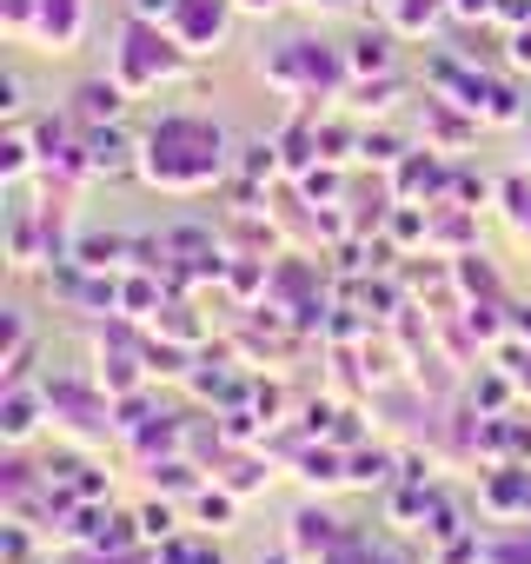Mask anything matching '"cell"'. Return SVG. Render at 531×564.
I'll list each match as a JSON object with an SVG mask.
<instances>
[{"instance_id": "1", "label": "cell", "mask_w": 531, "mask_h": 564, "mask_svg": "<svg viewBox=\"0 0 531 564\" xmlns=\"http://www.w3.org/2000/svg\"><path fill=\"white\" fill-rule=\"evenodd\" d=\"M226 173V133L206 113H166L153 120L147 147H140V180L166 186V193H199Z\"/></svg>"}, {"instance_id": "2", "label": "cell", "mask_w": 531, "mask_h": 564, "mask_svg": "<svg viewBox=\"0 0 531 564\" xmlns=\"http://www.w3.org/2000/svg\"><path fill=\"white\" fill-rule=\"evenodd\" d=\"M186 61H193V54H186L173 34H160V21H127V34H120V47H113V74H120L127 94H153V87L180 80Z\"/></svg>"}, {"instance_id": "3", "label": "cell", "mask_w": 531, "mask_h": 564, "mask_svg": "<svg viewBox=\"0 0 531 564\" xmlns=\"http://www.w3.org/2000/svg\"><path fill=\"white\" fill-rule=\"evenodd\" d=\"M41 392H47V419H61L67 432H80V438H100V432H113V399H107V386L94 379H41Z\"/></svg>"}, {"instance_id": "4", "label": "cell", "mask_w": 531, "mask_h": 564, "mask_svg": "<svg viewBox=\"0 0 531 564\" xmlns=\"http://www.w3.org/2000/svg\"><path fill=\"white\" fill-rule=\"evenodd\" d=\"M232 8H239V0H173L166 34H173L186 54H213V47L226 41V28H232Z\"/></svg>"}, {"instance_id": "5", "label": "cell", "mask_w": 531, "mask_h": 564, "mask_svg": "<svg viewBox=\"0 0 531 564\" xmlns=\"http://www.w3.org/2000/svg\"><path fill=\"white\" fill-rule=\"evenodd\" d=\"M392 193L399 199H412V206H445L452 199V160L438 153V147H412L399 166H392Z\"/></svg>"}, {"instance_id": "6", "label": "cell", "mask_w": 531, "mask_h": 564, "mask_svg": "<svg viewBox=\"0 0 531 564\" xmlns=\"http://www.w3.org/2000/svg\"><path fill=\"white\" fill-rule=\"evenodd\" d=\"M419 133H425V147L458 153V147H472L478 113H465V107H458V100H445V94H425V107H419Z\"/></svg>"}, {"instance_id": "7", "label": "cell", "mask_w": 531, "mask_h": 564, "mask_svg": "<svg viewBox=\"0 0 531 564\" xmlns=\"http://www.w3.org/2000/svg\"><path fill=\"white\" fill-rule=\"evenodd\" d=\"M87 34V0H41V21L28 41H41V54H74Z\"/></svg>"}, {"instance_id": "8", "label": "cell", "mask_w": 531, "mask_h": 564, "mask_svg": "<svg viewBox=\"0 0 531 564\" xmlns=\"http://www.w3.org/2000/svg\"><path fill=\"white\" fill-rule=\"evenodd\" d=\"M127 100H133V94L120 87V74H100V80H80L67 107H74L80 127H113V120L127 113Z\"/></svg>"}, {"instance_id": "9", "label": "cell", "mask_w": 531, "mask_h": 564, "mask_svg": "<svg viewBox=\"0 0 531 564\" xmlns=\"http://www.w3.org/2000/svg\"><path fill=\"white\" fill-rule=\"evenodd\" d=\"M286 524H293V531H286V551H300V557H313V564H319V557L346 538V524H339L326 505H300Z\"/></svg>"}, {"instance_id": "10", "label": "cell", "mask_w": 531, "mask_h": 564, "mask_svg": "<svg viewBox=\"0 0 531 564\" xmlns=\"http://www.w3.org/2000/svg\"><path fill=\"white\" fill-rule=\"evenodd\" d=\"M87 160H94V180H127V173H140V147L120 133V120H113V127H87Z\"/></svg>"}, {"instance_id": "11", "label": "cell", "mask_w": 531, "mask_h": 564, "mask_svg": "<svg viewBox=\"0 0 531 564\" xmlns=\"http://www.w3.org/2000/svg\"><path fill=\"white\" fill-rule=\"evenodd\" d=\"M47 412V392H28V386H8V399H0V438L8 445H28L34 425Z\"/></svg>"}, {"instance_id": "12", "label": "cell", "mask_w": 531, "mask_h": 564, "mask_svg": "<svg viewBox=\"0 0 531 564\" xmlns=\"http://www.w3.org/2000/svg\"><path fill=\"white\" fill-rule=\"evenodd\" d=\"M432 246H438V252H472V246H478V213L458 206V199L432 206Z\"/></svg>"}, {"instance_id": "13", "label": "cell", "mask_w": 531, "mask_h": 564, "mask_svg": "<svg viewBox=\"0 0 531 564\" xmlns=\"http://www.w3.org/2000/svg\"><path fill=\"white\" fill-rule=\"evenodd\" d=\"M293 471L313 485V491H333V485H346V445H306L300 458H293Z\"/></svg>"}, {"instance_id": "14", "label": "cell", "mask_w": 531, "mask_h": 564, "mask_svg": "<svg viewBox=\"0 0 531 564\" xmlns=\"http://www.w3.org/2000/svg\"><path fill=\"white\" fill-rule=\"evenodd\" d=\"M346 67H353V80H366V74H392V28H366V34H353Z\"/></svg>"}, {"instance_id": "15", "label": "cell", "mask_w": 531, "mask_h": 564, "mask_svg": "<svg viewBox=\"0 0 531 564\" xmlns=\"http://www.w3.org/2000/svg\"><path fill=\"white\" fill-rule=\"evenodd\" d=\"M452 286L465 293V306H472V300H498V272L485 265V252H478V246L452 259Z\"/></svg>"}, {"instance_id": "16", "label": "cell", "mask_w": 531, "mask_h": 564, "mask_svg": "<svg viewBox=\"0 0 531 564\" xmlns=\"http://www.w3.org/2000/svg\"><path fill=\"white\" fill-rule=\"evenodd\" d=\"M511 386H518V379H511L505 366H478L472 386H465V399H472V412H505V405H511Z\"/></svg>"}, {"instance_id": "17", "label": "cell", "mask_w": 531, "mask_h": 564, "mask_svg": "<svg viewBox=\"0 0 531 564\" xmlns=\"http://www.w3.org/2000/svg\"><path fill=\"white\" fill-rule=\"evenodd\" d=\"M127 252H133V239H120V232H87V239L74 246V259H80L87 272H113V265H127Z\"/></svg>"}, {"instance_id": "18", "label": "cell", "mask_w": 531, "mask_h": 564, "mask_svg": "<svg viewBox=\"0 0 531 564\" xmlns=\"http://www.w3.org/2000/svg\"><path fill=\"white\" fill-rule=\"evenodd\" d=\"M392 478H399V452H386V445L346 458V485H392Z\"/></svg>"}, {"instance_id": "19", "label": "cell", "mask_w": 531, "mask_h": 564, "mask_svg": "<svg viewBox=\"0 0 531 564\" xmlns=\"http://www.w3.org/2000/svg\"><path fill=\"white\" fill-rule=\"evenodd\" d=\"M153 564H226V551L213 544V538H160V551H153Z\"/></svg>"}, {"instance_id": "20", "label": "cell", "mask_w": 531, "mask_h": 564, "mask_svg": "<svg viewBox=\"0 0 531 564\" xmlns=\"http://www.w3.org/2000/svg\"><path fill=\"white\" fill-rule=\"evenodd\" d=\"M226 471H219V485L226 491H239V498H252L266 478H273V465H266V458H246V452H232V458H219Z\"/></svg>"}, {"instance_id": "21", "label": "cell", "mask_w": 531, "mask_h": 564, "mask_svg": "<svg viewBox=\"0 0 531 564\" xmlns=\"http://www.w3.org/2000/svg\"><path fill=\"white\" fill-rule=\"evenodd\" d=\"M166 300H160V272H140V279H127V286H120V313L127 319H153Z\"/></svg>"}, {"instance_id": "22", "label": "cell", "mask_w": 531, "mask_h": 564, "mask_svg": "<svg viewBox=\"0 0 531 564\" xmlns=\"http://www.w3.org/2000/svg\"><path fill=\"white\" fill-rule=\"evenodd\" d=\"M438 14H452V0H392V34H425Z\"/></svg>"}, {"instance_id": "23", "label": "cell", "mask_w": 531, "mask_h": 564, "mask_svg": "<svg viewBox=\"0 0 531 564\" xmlns=\"http://www.w3.org/2000/svg\"><path fill=\"white\" fill-rule=\"evenodd\" d=\"M405 153H412V147H405L392 127H366V133H359V160H366V166H399Z\"/></svg>"}, {"instance_id": "24", "label": "cell", "mask_w": 531, "mask_h": 564, "mask_svg": "<svg viewBox=\"0 0 531 564\" xmlns=\"http://www.w3.org/2000/svg\"><path fill=\"white\" fill-rule=\"evenodd\" d=\"M280 166H286L280 140H246V147H239V173H246V180H273Z\"/></svg>"}, {"instance_id": "25", "label": "cell", "mask_w": 531, "mask_h": 564, "mask_svg": "<svg viewBox=\"0 0 531 564\" xmlns=\"http://www.w3.org/2000/svg\"><path fill=\"white\" fill-rule=\"evenodd\" d=\"M392 94H399V74H366V80H353V107H359V113H392Z\"/></svg>"}, {"instance_id": "26", "label": "cell", "mask_w": 531, "mask_h": 564, "mask_svg": "<svg viewBox=\"0 0 531 564\" xmlns=\"http://www.w3.org/2000/svg\"><path fill=\"white\" fill-rule=\"evenodd\" d=\"M153 326H160L166 339H180V346H199V319H193V306H186V300H166V306L153 313Z\"/></svg>"}, {"instance_id": "27", "label": "cell", "mask_w": 531, "mask_h": 564, "mask_svg": "<svg viewBox=\"0 0 531 564\" xmlns=\"http://www.w3.org/2000/svg\"><path fill=\"white\" fill-rule=\"evenodd\" d=\"M147 471H153V485H160V491H180V498H186V491H199V471H193V458H180V452H173V458H153Z\"/></svg>"}, {"instance_id": "28", "label": "cell", "mask_w": 531, "mask_h": 564, "mask_svg": "<svg viewBox=\"0 0 531 564\" xmlns=\"http://www.w3.org/2000/svg\"><path fill=\"white\" fill-rule=\"evenodd\" d=\"M193 511H199L206 524H232V511H239V491H226V485H199V491H193Z\"/></svg>"}, {"instance_id": "29", "label": "cell", "mask_w": 531, "mask_h": 564, "mask_svg": "<svg viewBox=\"0 0 531 564\" xmlns=\"http://www.w3.org/2000/svg\"><path fill=\"white\" fill-rule=\"evenodd\" d=\"M34 160H41V153H34L28 133H8V140H0V180H28Z\"/></svg>"}, {"instance_id": "30", "label": "cell", "mask_w": 531, "mask_h": 564, "mask_svg": "<svg viewBox=\"0 0 531 564\" xmlns=\"http://www.w3.org/2000/svg\"><path fill=\"white\" fill-rule=\"evenodd\" d=\"M339 193H346V180H339V173H333V166H326V160H319V166H306V173H300V199H319V206H333V199H339Z\"/></svg>"}, {"instance_id": "31", "label": "cell", "mask_w": 531, "mask_h": 564, "mask_svg": "<svg viewBox=\"0 0 531 564\" xmlns=\"http://www.w3.org/2000/svg\"><path fill=\"white\" fill-rule=\"evenodd\" d=\"M452 199L478 213V206L491 199V180H485V173H472V166H452Z\"/></svg>"}, {"instance_id": "32", "label": "cell", "mask_w": 531, "mask_h": 564, "mask_svg": "<svg viewBox=\"0 0 531 564\" xmlns=\"http://www.w3.org/2000/svg\"><path fill=\"white\" fill-rule=\"evenodd\" d=\"M34 219H41V213H34ZM34 219L14 213V232H8V246H14V272H28L34 259H47V252H34Z\"/></svg>"}, {"instance_id": "33", "label": "cell", "mask_w": 531, "mask_h": 564, "mask_svg": "<svg viewBox=\"0 0 531 564\" xmlns=\"http://www.w3.org/2000/svg\"><path fill=\"white\" fill-rule=\"evenodd\" d=\"M485 120H491V127H518V120H524L518 94H511V87H491V100H485Z\"/></svg>"}, {"instance_id": "34", "label": "cell", "mask_w": 531, "mask_h": 564, "mask_svg": "<svg viewBox=\"0 0 531 564\" xmlns=\"http://www.w3.org/2000/svg\"><path fill=\"white\" fill-rule=\"evenodd\" d=\"M140 531H147L153 544L173 538V505H166V498H147V505H140Z\"/></svg>"}, {"instance_id": "35", "label": "cell", "mask_w": 531, "mask_h": 564, "mask_svg": "<svg viewBox=\"0 0 531 564\" xmlns=\"http://www.w3.org/2000/svg\"><path fill=\"white\" fill-rule=\"evenodd\" d=\"M280 405H286V392H280V386H266V379L252 386V412H259L266 425H280Z\"/></svg>"}, {"instance_id": "36", "label": "cell", "mask_w": 531, "mask_h": 564, "mask_svg": "<svg viewBox=\"0 0 531 564\" xmlns=\"http://www.w3.org/2000/svg\"><path fill=\"white\" fill-rule=\"evenodd\" d=\"M498 206H505V213H511V219H524V213H531V186H524V180H518V173H511V180H505V186H498Z\"/></svg>"}, {"instance_id": "37", "label": "cell", "mask_w": 531, "mask_h": 564, "mask_svg": "<svg viewBox=\"0 0 531 564\" xmlns=\"http://www.w3.org/2000/svg\"><path fill=\"white\" fill-rule=\"evenodd\" d=\"M127 21H173V0H127Z\"/></svg>"}, {"instance_id": "38", "label": "cell", "mask_w": 531, "mask_h": 564, "mask_svg": "<svg viewBox=\"0 0 531 564\" xmlns=\"http://www.w3.org/2000/svg\"><path fill=\"white\" fill-rule=\"evenodd\" d=\"M0 551H8V564H28V524H8V538H0Z\"/></svg>"}, {"instance_id": "39", "label": "cell", "mask_w": 531, "mask_h": 564, "mask_svg": "<svg viewBox=\"0 0 531 564\" xmlns=\"http://www.w3.org/2000/svg\"><path fill=\"white\" fill-rule=\"evenodd\" d=\"M498 0H452V21H491Z\"/></svg>"}, {"instance_id": "40", "label": "cell", "mask_w": 531, "mask_h": 564, "mask_svg": "<svg viewBox=\"0 0 531 564\" xmlns=\"http://www.w3.org/2000/svg\"><path fill=\"white\" fill-rule=\"evenodd\" d=\"M359 432H366V425H359V412H339L326 438H333V445H359Z\"/></svg>"}, {"instance_id": "41", "label": "cell", "mask_w": 531, "mask_h": 564, "mask_svg": "<svg viewBox=\"0 0 531 564\" xmlns=\"http://www.w3.org/2000/svg\"><path fill=\"white\" fill-rule=\"evenodd\" d=\"M511 67H531V21L511 28Z\"/></svg>"}, {"instance_id": "42", "label": "cell", "mask_w": 531, "mask_h": 564, "mask_svg": "<svg viewBox=\"0 0 531 564\" xmlns=\"http://www.w3.org/2000/svg\"><path fill=\"white\" fill-rule=\"evenodd\" d=\"M0 107H8V113H21V107H28V100H21V80H14V74L0 80Z\"/></svg>"}, {"instance_id": "43", "label": "cell", "mask_w": 531, "mask_h": 564, "mask_svg": "<svg viewBox=\"0 0 531 564\" xmlns=\"http://www.w3.org/2000/svg\"><path fill=\"white\" fill-rule=\"evenodd\" d=\"M511 452H518V465L531 458V425H518V419H511Z\"/></svg>"}, {"instance_id": "44", "label": "cell", "mask_w": 531, "mask_h": 564, "mask_svg": "<svg viewBox=\"0 0 531 564\" xmlns=\"http://www.w3.org/2000/svg\"><path fill=\"white\" fill-rule=\"evenodd\" d=\"M239 14H280V0H239Z\"/></svg>"}, {"instance_id": "45", "label": "cell", "mask_w": 531, "mask_h": 564, "mask_svg": "<svg viewBox=\"0 0 531 564\" xmlns=\"http://www.w3.org/2000/svg\"><path fill=\"white\" fill-rule=\"evenodd\" d=\"M259 564H313V557H300V551H280V557H259Z\"/></svg>"}, {"instance_id": "46", "label": "cell", "mask_w": 531, "mask_h": 564, "mask_svg": "<svg viewBox=\"0 0 531 564\" xmlns=\"http://www.w3.org/2000/svg\"><path fill=\"white\" fill-rule=\"evenodd\" d=\"M518 239H524V246H531V213H524V219H518Z\"/></svg>"}, {"instance_id": "47", "label": "cell", "mask_w": 531, "mask_h": 564, "mask_svg": "<svg viewBox=\"0 0 531 564\" xmlns=\"http://www.w3.org/2000/svg\"><path fill=\"white\" fill-rule=\"evenodd\" d=\"M41 564H54V557H41Z\"/></svg>"}]
</instances>
